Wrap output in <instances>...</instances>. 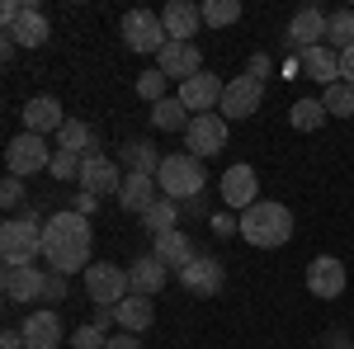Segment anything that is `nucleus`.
Wrapping results in <instances>:
<instances>
[{
	"label": "nucleus",
	"mask_w": 354,
	"mask_h": 349,
	"mask_svg": "<svg viewBox=\"0 0 354 349\" xmlns=\"http://www.w3.org/2000/svg\"><path fill=\"white\" fill-rule=\"evenodd\" d=\"M222 283H227V269L213 260V255H194L189 265L180 269V288L194 297H218Z\"/></svg>",
	"instance_id": "11"
},
{
	"label": "nucleus",
	"mask_w": 354,
	"mask_h": 349,
	"mask_svg": "<svg viewBox=\"0 0 354 349\" xmlns=\"http://www.w3.org/2000/svg\"><path fill=\"white\" fill-rule=\"evenodd\" d=\"M345 283H350V274H345V265L335 255H317L307 265V293L322 297V302H335V297L345 293Z\"/></svg>",
	"instance_id": "14"
},
{
	"label": "nucleus",
	"mask_w": 354,
	"mask_h": 349,
	"mask_svg": "<svg viewBox=\"0 0 354 349\" xmlns=\"http://www.w3.org/2000/svg\"><path fill=\"white\" fill-rule=\"evenodd\" d=\"M113 317H118V326H123L128 335H147V330H151V321H156V307H151V297L128 293L118 307H113Z\"/></svg>",
	"instance_id": "25"
},
{
	"label": "nucleus",
	"mask_w": 354,
	"mask_h": 349,
	"mask_svg": "<svg viewBox=\"0 0 354 349\" xmlns=\"http://www.w3.org/2000/svg\"><path fill=\"white\" fill-rule=\"evenodd\" d=\"M57 151H71V156H90V151H100V147H95V133H90V123L66 118L62 133H57Z\"/></svg>",
	"instance_id": "28"
},
{
	"label": "nucleus",
	"mask_w": 354,
	"mask_h": 349,
	"mask_svg": "<svg viewBox=\"0 0 354 349\" xmlns=\"http://www.w3.org/2000/svg\"><path fill=\"white\" fill-rule=\"evenodd\" d=\"M123 43L133 48V53H161L165 43H170V33H165L161 15H151V10H128L123 15Z\"/></svg>",
	"instance_id": "8"
},
{
	"label": "nucleus",
	"mask_w": 354,
	"mask_h": 349,
	"mask_svg": "<svg viewBox=\"0 0 354 349\" xmlns=\"http://www.w3.org/2000/svg\"><path fill=\"white\" fill-rule=\"evenodd\" d=\"M85 293H90V302L95 307H118L123 297L133 293V283H128V269H118V265H90L85 269Z\"/></svg>",
	"instance_id": "7"
},
{
	"label": "nucleus",
	"mask_w": 354,
	"mask_h": 349,
	"mask_svg": "<svg viewBox=\"0 0 354 349\" xmlns=\"http://www.w3.org/2000/svg\"><path fill=\"white\" fill-rule=\"evenodd\" d=\"M326 104L322 100H298V104L288 109V123H293V133H322L326 128Z\"/></svg>",
	"instance_id": "29"
},
{
	"label": "nucleus",
	"mask_w": 354,
	"mask_h": 349,
	"mask_svg": "<svg viewBox=\"0 0 354 349\" xmlns=\"http://www.w3.org/2000/svg\"><path fill=\"white\" fill-rule=\"evenodd\" d=\"M15 48H19V43H15V38H10V33H5V38H0V57H5V62H10V57H15Z\"/></svg>",
	"instance_id": "50"
},
{
	"label": "nucleus",
	"mask_w": 354,
	"mask_h": 349,
	"mask_svg": "<svg viewBox=\"0 0 354 349\" xmlns=\"http://www.w3.org/2000/svg\"><path fill=\"white\" fill-rule=\"evenodd\" d=\"M5 33H10V38L19 43V48H43V43L53 38V24H48V15H43V10H38V5L28 0L24 15L15 19V28H5Z\"/></svg>",
	"instance_id": "23"
},
{
	"label": "nucleus",
	"mask_w": 354,
	"mask_h": 349,
	"mask_svg": "<svg viewBox=\"0 0 354 349\" xmlns=\"http://www.w3.org/2000/svg\"><path fill=\"white\" fill-rule=\"evenodd\" d=\"M43 217L24 213V217H5L0 227V260L5 265H38L43 260Z\"/></svg>",
	"instance_id": "4"
},
{
	"label": "nucleus",
	"mask_w": 354,
	"mask_h": 349,
	"mask_svg": "<svg viewBox=\"0 0 354 349\" xmlns=\"http://www.w3.org/2000/svg\"><path fill=\"white\" fill-rule=\"evenodd\" d=\"M185 147H189V156H198V161L218 156L222 147H227V118L222 113H198L189 128H185Z\"/></svg>",
	"instance_id": "10"
},
{
	"label": "nucleus",
	"mask_w": 354,
	"mask_h": 349,
	"mask_svg": "<svg viewBox=\"0 0 354 349\" xmlns=\"http://www.w3.org/2000/svg\"><path fill=\"white\" fill-rule=\"evenodd\" d=\"M326 38H330V48H335V53L354 48V10H335V15H330Z\"/></svg>",
	"instance_id": "34"
},
{
	"label": "nucleus",
	"mask_w": 354,
	"mask_h": 349,
	"mask_svg": "<svg viewBox=\"0 0 354 349\" xmlns=\"http://www.w3.org/2000/svg\"><path fill=\"white\" fill-rule=\"evenodd\" d=\"M62 297H66V279L48 269V297H43V302H62Z\"/></svg>",
	"instance_id": "41"
},
{
	"label": "nucleus",
	"mask_w": 354,
	"mask_h": 349,
	"mask_svg": "<svg viewBox=\"0 0 354 349\" xmlns=\"http://www.w3.org/2000/svg\"><path fill=\"white\" fill-rule=\"evenodd\" d=\"M0 349H28V345H24V330H19V326L0 330Z\"/></svg>",
	"instance_id": "44"
},
{
	"label": "nucleus",
	"mask_w": 354,
	"mask_h": 349,
	"mask_svg": "<svg viewBox=\"0 0 354 349\" xmlns=\"http://www.w3.org/2000/svg\"><path fill=\"white\" fill-rule=\"evenodd\" d=\"M161 151L151 147V142H123V151H118V165H128V175H151L156 180V170H161Z\"/></svg>",
	"instance_id": "27"
},
{
	"label": "nucleus",
	"mask_w": 354,
	"mask_h": 349,
	"mask_svg": "<svg viewBox=\"0 0 354 349\" xmlns=\"http://www.w3.org/2000/svg\"><path fill=\"white\" fill-rule=\"evenodd\" d=\"M245 76L265 81V76H270V57H265V53H255V57H250V66H245Z\"/></svg>",
	"instance_id": "45"
},
{
	"label": "nucleus",
	"mask_w": 354,
	"mask_h": 349,
	"mask_svg": "<svg viewBox=\"0 0 354 349\" xmlns=\"http://www.w3.org/2000/svg\"><path fill=\"white\" fill-rule=\"evenodd\" d=\"M340 81L354 85V48H345V53H340Z\"/></svg>",
	"instance_id": "48"
},
{
	"label": "nucleus",
	"mask_w": 354,
	"mask_h": 349,
	"mask_svg": "<svg viewBox=\"0 0 354 349\" xmlns=\"http://www.w3.org/2000/svg\"><path fill=\"white\" fill-rule=\"evenodd\" d=\"M156 198H161V189H156L151 175H123V189H118V208H123V213L142 217Z\"/></svg>",
	"instance_id": "24"
},
{
	"label": "nucleus",
	"mask_w": 354,
	"mask_h": 349,
	"mask_svg": "<svg viewBox=\"0 0 354 349\" xmlns=\"http://www.w3.org/2000/svg\"><path fill=\"white\" fill-rule=\"evenodd\" d=\"M109 349H147V345H142V335H128V330H118V335H109Z\"/></svg>",
	"instance_id": "43"
},
{
	"label": "nucleus",
	"mask_w": 354,
	"mask_h": 349,
	"mask_svg": "<svg viewBox=\"0 0 354 349\" xmlns=\"http://www.w3.org/2000/svg\"><path fill=\"white\" fill-rule=\"evenodd\" d=\"M175 222H180V203H175V198H156V203L142 213V227H147L151 236H165V232H175Z\"/></svg>",
	"instance_id": "31"
},
{
	"label": "nucleus",
	"mask_w": 354,
	"mask_h": 349,
	"mask_svg": "<svg viewBox=\"0 0 354 349\" xmlns=\"http://www.w3.org/2000/svg\"><path fill=\"white\" fill-rule=\"evenodd\" d=\"M128 283H133V293H142V297H156L170 283V269L147 250V255H137L133 265H128Z\"/></svg>",
	"instance_id": "21"
},
{
	"label": "nucleus",
	"mask_w": 354,
	"mask_h": 349,
	"mask_svg": "<svg viewBox=\"0 0 354 349\" xmlns=\"http://www.w3.org/2000/svg\"><path fill=\"white\" fill-rule=\"evenodd\" d=\"M81 189L95 194V198H104V194L118 198V189H123V170H118V161L104 156V151H90L85 165H81Z\"/></svg>",
	"instance_id": "13"
},
{
	"label": "nucleus",
	"mask_w": 354,
	"mask_h": 349,
	"mask_svg": "<svg viewBox=\"0 0 354 349\" xmlns=\"http://www.w3.org/2000/svg\"><path fill=\"white\" fill-rule=\"evenodd\" d=\"M118 321V317H113V307H95V317H90V326H100V330H104V335H109V326Z\"/></svg>",
	"instance_id": "47"
},
{
	"label": "nucleus",
	"mask_w": 354,
	"mask_h": 349,
	"mask_svg": "<svg viewBox=\"0 0 354 349\" xmlns=\"http://www.w3.org/2000/svg\"><path fill=\"white\" fill-rule=\"evenodd\" d=\"M19 15H24V0H5V5H0V24H5V28H15Z\"/></svg>",
	"instance_id": "40"
},
{
	"label": "nucleus",
	"mask_w": 354,
	"mask_h": 349,
	"mask_svg": "<svg viewBox=\"0 0 354 349\" xmlns=\"http://www.w3.org/2000/svg\"><path fill=\"white\" fill-rule=\"evenodd\" d=\"M151 123H156L161 133H180V128L194 123V113L180 104V95H170V100H161V104H151Z\"/></svg>",
	"instance_id": "30"
},
{
	"label": "nucleus",
	"mask_w": 354,
	"mask_h": 349,
	"mask_svg": "<svg viewBox=\"0 0 354 349\" xmlns=\"http://www.w3.org/2000/svg\"><path fill=\"white\" fill-rule=\"evenodd\" d=\"M71 349H109V335H104V330H100V326H76V330H71Z\"/></svg>",
	"instance_id": "37"
},
{
	"label": "nucleus",
	"mask_w": 354,
	"mask_h": 349,
	"mask_svg": "<svg viewBox=\"0 0 354 349\" xmlns=\"http://www.w3.org/2000/svg\"><path fill=\"white\" fill-rule=\"evenodd\" d=\"M198 10H203V24L208 28H227L241 19V0H203Z\"/></svg>",
	"instance_id": "32"
},
{
	"label": "nucleus",
	"mask_w": 354,
	"mask_h": 349,
	"mask_svg": "<svg viewBox=\"0 0 354 349\" xmlns=\"http://www.w3.org/2000/svg\"><path fill=\"white\" fill-rule=\"evenodd\" d=\"M161 24H165V33H170V43H189L194 33L203 28V10L189 5V0H170L161 10Z\"/></svg>",
	"instance_id": "20"
},
{
	"label": "nucleus",
	"mask_w": 354,
	"mask_h": 349,
	"mask_svg": "<svg viewBox=\"0 0 354 349\" xmlns=\"http://www.w3.org/2000/svg\"><path fill=\"white\" fill-rule=\"evenodd\" d=\"M48 165H53V147H48L43 137L19 133L5 147V170H10L15 180H28V175H38V170H48Z\"/></svg>",
	"instance_id": "6"
},
{
	"label": "nucleus",
	"mask_w": 354,
	"mask_h": 349,
	"mask_svg": "<svg viewBox=\"0 0 354 349\" xmlns=\"http://www.w3.org/2000/svg\"><path fill=\"white\" fill-rule=\"evenodd\" d=\"M241 241L255 245V250H279V245L293 241V213L283 203H270L260 198L255 208L241 213Z\"/></svg>",
	"instance_id": "2"
},
{
	"label": "nucleus",
	"mask_w": 354,
	"mask_h": 349,
	"mask_svg": "<svg viewBox=\"0 0 354 349\" xmlns=\"http://www.w3.org/2000/svg\"><path fill=\"white\" fill-rule=\"evenodd\" d=\"M81 165H85V156H71V151H53V165H48V175L53 180H81Z\"/></svg>",
	"instance_id": "36"
},
{
	"label": "nucleus",
	"mask_w": 354,
	"mask_h": 349,
	"mask_svg": "<svg viewBox=\"0 0 354 349\" xmlns=\"http://www.w3.org/2000/svg\"><path fill=\"white\" fill-rule=\"evenodd\" d=\"M165 90H170V81H165V76H161V71H156V66L137 76V95H142L147 104H161V100H170Z\"/></svg>",
	"instance_id": "35"
},
{
	"label": "nucleus",
	"mask_w": 354,
	"mask_h": 349,
	"mask_svg": "<svg viewBox=\"0 0 354 349\" xmlns=\"http://www.w3.org/2000/svg\"><path fill=\"white\" fill-rule=\"evenodd\" d=\"M208 232H213L218 241H227V236H241V217H232V213H213V217H208Z\"/></svg>",
	"instance_id": "38"
},
{
	"label": "nucleus",
	"mask_w": 354,
	"mask_h": 349,
	"mask_svg": "<svg viewBox=\"0 0 354 349\" xmlns=\"http://www.w3.org/2000/svg\"><path fill=\"white\" fill-rule=\"evenodd\" d=\"M19 330H24V345L28 349H57V345H62V317H57L53 307L28 312Z\"/></svg>",
	"instance_id": "18"
},
{
	"label": "nucleus",
	"mask_w": 354,
	"mask_h": 349,
	"mask_svg": "<svg viewBox=\"0 0 354 349\" xmlns=\"http://www.w3.org/2000/svg\"><path fill=\"white\" fill-rule=\"evenodd\" d=\"M222 90H227V85H222L218 76L198 71L194 81H185V85H180V104L189 109L194 118H198V113H218V104H222Z\"/></svg>",
	"instance_id": "17"
},
{
	"label": "nucleus",
	"mask_w": 354,
	"mask_h": 349,
	"mask_svg": "<svg viewBox=\"0 0 354 349\" xmlns=\"http://www.w3.org/2000/svg\"><path fill=\"white\" fill-rule=\"evenodd\" d=\"M322 104H326V113L330 118H354V85H345V81H335L322 95Z\"/></svg>",
	"instance_id": "33"
},
{
	"label": "nucleus",
	"mask_w": 354,
	"mask_h": 349,
	"mask_svg": "<svg viewBox=\"0 0 354 349\" xmlns=\"http://www.w3.org/2000/svg\"><path fill=\"white\" fill-rule=\"evenodd\" d=\"M62 123H66V113H62V104L53 95H33L24 104V133L48 137V133H62Z\"/></svg>",
	"instance_id": "19"
},
{
	"label": "nucleus",
	"mask_w": 354,
	"mask_h": 349,
	"mask_svg": "<svg viewBox=\"0 0 354 349\" xmlns=\"http://www.w3.org/2000/svg\"><path fill=\"white\" fill-rule=\"evenodd\" d=\"M151 255H156L165 269H185L198 250H194V241L175 227V232H165V236H151Z\"/></svg>",
	"instance_id": "26"
},
{
	"label": "nucleus",
	"mask_w": 354,
	"mask_h": 349,
	"mask_svg": "<svg viewBox=\"0 0 354 349\" xmlns=\"http://www.w3.org/2000/svg\"><path fill=\"white\" fill-rule=\"evenodd\" d=\"M95 203H100V198H95V194H85V189H81V194H76V203H71V213L90 217V213H95Z\"/></svg>",
	"instance_id": "46"
},
{
	"label": "nucleus",
	"mask_w": 354,
	"mask_h": 349,
	"mask_svg": "<svg viewBox=\"0 0 354 349\" xmlns=\"http://www.w3.org/2000/svg\"><path fill=\"white\" fill-rule=\"evenodd\" d=\"M322 345H326V349H354V335H345V330H326Z\"/></svg>",
	"instance_id": "42"
},
{
	"label": "nucleus",
	"mask_w": 354,
	"mask_h": 349,
	"mask_svg": "<svg viewBox=\"0 0 354 349\" xmlns=\"http://www.w3.org/2000/svg\"><path fill=\"white\" fill-rule=\"evenodd\" d=\"M0 203H5V208H19V203H24V180L5 175V185H0Z\"/></svg>",
	"instance_id": "39"
},
{
	"label": "nucleus",
	"mask_w": 354,
	"mask_h": 349,
	"mask_svg": "<svg viewBox=\"0 0 354 349\" xmlns=\"http://www.w3.org/2000/svg\"><path fill=\"white\" fill-rule=\"evenodd\" d=\"M298 62H302V76H307V81H317V85H326V90L340 81V53H335L330 43L298 53Z\"/></svg>",
	"instance_id": "22"
},
{
	"label": "nucleus",
	"mask_w": 354,
	"mask_h": 349,
	"mask_svg": "<svg viewBox=\"0 0 354 349\" xmlns=\"http://www.w3.org/2000/svg\"><path fill=\"white\" fill-rule=\"evenodd\" d=\"M95 232H90V217L71 213V208H62V213L48 217V227H43V265L53 269V274H76V269H90L95 260Z\"/></svg>",
	"instance_id": "1"
},
{
	"label": "nucleus",
	"mask_w": 354,
	"mask_h": 349,
	"mask_svg": "<svg viewBox=\"0 0 354 349\" xmlns=\"http://www.w3.org/2000/svg\"><path fill=\"white\" fill-rule=\"evenodd\" d=\"M326 28H330V15H326V10L302 5L298 15L288 19V48H298V53H307V48H322Z\"/></svg>",
	"instance_id": "16"
},
{
	"label": "nucleus",
	"mask_w": 354,
	"mask_h": 349,
	"mask_svg": "<svg viewBox=\"0 0 354 349\" xmlns=\"http://www.w3.org/2000/svg\"><path fill=\"white\" fill-rule=\"evenodd\" d=\"M156 71H161L165 81H194L198 71H203V53L194 48V43H165L161 53H156Z\"/></svg>",
	"instance_id": "15"
},
{
	"label": "nucleus",
	"mask_w": 354,
	"mask_h": 349,
	"mask_svg": "<svg viewBox=\"0 0 354 349\" xmlns=\"http://www.w3.org/2000/svg\"><path fill=\"white\" fill-rule=\"evenodd\" d=\"M265 104V81H255V76H236V81H227L222 90V104L218 113L232 123V118H255V109Z\"/></svg>",
	"instance_id": "9"
},
{
	"label": "nucleus",
	"mask_w": 354,
	"mask_h": 349,
	"mask_svg": "<svg viewBox=\"0 0 354 349\" xmlns=\"http://www.w3.org/2000/svg\"><path fill=\"white\" fill-rule=\"evenodd\" d=\"M222 203L232 208V213H245V208H255L260 203V180H255V165H227V175H222Z\"/></svg>",
	"instance_id": "12"
},
{
	"label": "nucleus",
	"mask_w": 354,
	"mask_h": 349,
	"mask_svg": "<svg viewBox=\"0 0 354 349\" xmlns=\"http://www.w3.org/2000/svg\"><path fill=\"white\" fill-rule=\"evenodd\" d=\"M293 76H302V62H298V57H288V62H283V81H293Z\"/></svg>",
	"instance_id": "49"
},
{
	"label": "nucleus",
	"mask_w": 354,
	"mask_h": 349,
	"mask_svg": "<svg viewBox=\"0 0 354 349\" xmlns=\"http://www.w3.org/2000/svg\"><path fill=\"white\" fill-rule=\"evenodd\" d=\"M156 189H161V198H175V203H194L203 189H208V170L198 156L189 151H170L156 170Z\"/></svg>",
	"instance_id": "3"
},
{
	"label": "nucleus",
	"mask_w": 354,
	"mask_h": 349,
	"mask_svg": "<svg viewBox=\"0 0 354 349\" xmlns=\"http://www.w3.org/2000/svg\"><path fill=\"white\" fill-rule=\"evenodd\" d=\"M0 288H5V302H43L48 297V265H5L0 269Z\"/></svg>",
	"instance_id": "5"
}]
</instances>
